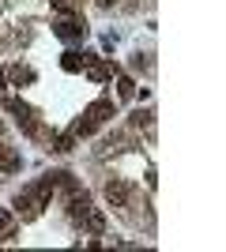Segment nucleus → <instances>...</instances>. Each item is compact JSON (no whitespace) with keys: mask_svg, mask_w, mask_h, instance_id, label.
<instances>
[{"mask_svg":"<svg viewBox=\"0 0 226 252\" xmlns=\"http://www.w3.org/2000/svg\"><path fill=\"white\" fill-rule=\"evenodd\" d=\"M87 211H91V196H87V192H79V189H72V200H68V215H72L75 222H83Z\"/></svg>","mask_w":226,"mask_h":252,"instance_id":"f257e3e1","label":"nucleus"},{"mask_svg":"<svg viewBox=\"0 0 226 252\" xmlns=\"http://www.w3.org/2000/svg\"><path fill=\"white\" fill-rule=\"evenodd\" d=\"M106 200H109V207H125V203H129V185H125V181H109Z\"/></svg>","mask_w":226,"mask_h":252,"instance_id":"f03ea898","label":"nucleus"},{"mask_svg":"<svg viewBox=\"0 0 226 252\" xmlns=\"http://www.w3.org/2000/svg\"><path fill=\"white\" fill-rule=\"evenodd\" d=\"M0 169H4V173H19L23 169V155L15 147H0Z\"/></svg>","mask_w":226,"mask_h":252,"instance_id":"7ed1b4c3","label":"nucleus"},{"mask_svg":"<svg viewBox=\"0 0 226 252\" xmlns=\"http://www.w3.org/2000/svg\"><path fill=\"white\" fill-rule=\"evenodd\" d=\"M87 27L83 23H75V19H65V23H57V38H65V42H72V38H83Z\"/></svg>","mask_w":226,"mask_h":252,"instance_id":"20e7f679","label":"nucleus"},{"mask_svg":"<svg viewBox=\"0 0 226 252\" xmlns=\"http://www.w3.org/2000/svg\"><path fill=\"white\" fill-rule=\"evenodd\" d=\"M87 117L95 121V125H102V121H109L113 117V102H95L91 109H87Z\"/></svg>","mask_w":226,"mask_h":252,"instance_id":"39448f33","label":"nucleus"},{"mask_svg":"<svg viewBox=\"0 0 226 252\" xmlns=\"http://www.w3.org/2000/svg\"><path fill=\"white\" fill-rule=\"evenodd\" d=\"M83 222H87V230H91V233H102V230H106V215H102V211H95V207L83 215Z\"/></svg>","mask_w":226,"mask_h":252,"instance_id":"423d86ee","label":"nucleus"},{"mask_svg":"<svg viewBox=\"0 0 226 252\" xmlns=\"http://www.w3.org/2000/svg\"><path fill=\"white\" fill-rule=\"evenodd\" d=\"M61 68H65V72H83V57L75 49H68L65 57H61Z\"/></svg>","mask_w":226,"mask_h":252,"instance_id":"0eeeda50","label":"nucleus"},{"mask_svg":"<svg viewBox=\"0 0 226 252\" xmlns=\"http://www.w3.org/2000/svg\"><path fill=\"white\" fill-rule=\"evenodd\" d=\"M95 121H91V117H83V121H75V128H72V136H91V132H95Z\"/></svg>","mask_w":226,"mask_h":252,"instance_id":"6e6552de","label":"nucleus"},{"mask_svg":"<svg viewBox=\"0 0 226 252\" xmlns=\"http://www.w3.org/2000/svg\"><path fill=\"white\" fill-rule=\"evenodd\" d=\"M72 147H75V139H72V136H57V139H53V151H57V155H68Z\"/></svg>","mask_w":226,"mask_h":252,"instance_id":"1a4fd4ad","label":"nucleus"},{"mask_svg":"<svg viewBox=\"0 0 226 252\" xmlns=\"http://www.w3.org/2000/svg\"><path fill=\"white\" fill-rule=\"evenodd\" d=\"M11 79H15V83H31L34 72H31V68H11Z\"/></svg>","mask_w":226,"mask_h":252,"instance_id":"9d476101","label":"nucleus"},{"mask_svg":"<svg viewBox=\"0 0 226 252\" xmlns=\"http://www.w3.org/2000/svg\"><path fill=\"white\" fill-rule=\"evenodd\" d=\"M121 98H132V94H136V83H132V79H129V75H121Z\"/></svg>","mask_w":226,"mask_h":252,"instance_id":"9b49d317","label":"nucleus"},{"mask_svg":"<svg viewBox=\"0 0 226 252\" xmlns=\"http://www.w3.org/2000/svg\"><path fill=\"white\" fill-rule=\"evenodd\" d=\"M113 4H117V0H98V8H113Z\"/></svg>","mask_w":226,"mask_h":252,"instance_id":"f8f14e48","label":"nucleus"},{"mask_svg":"<svg viewBox=\"0 0 226 252\" xmlns=\"http://www.w3.org/2000/svg\"><path fill=\"white\" fill-rule=\"evenodd\" d=\"M4 83H8V75H4V72H0V91H4Z\"/></svg>","mask_w":226,"mask_h":252,"instance_id":"ddd939ff","label":"nucleus"},{"mask_svg":"<svg viewBox=\"0 0 226 252\" xmlns=\"http://www.w3.org/2000/svg\"><path fill=\"white\" fill-rule=\"evenodd\" d=\"M0 132H4V125H0Z\"/></svg>","mask_w":226,"mask_h":252,"instance_id":"4468645a","label":"nucleus"}]
</instances>
